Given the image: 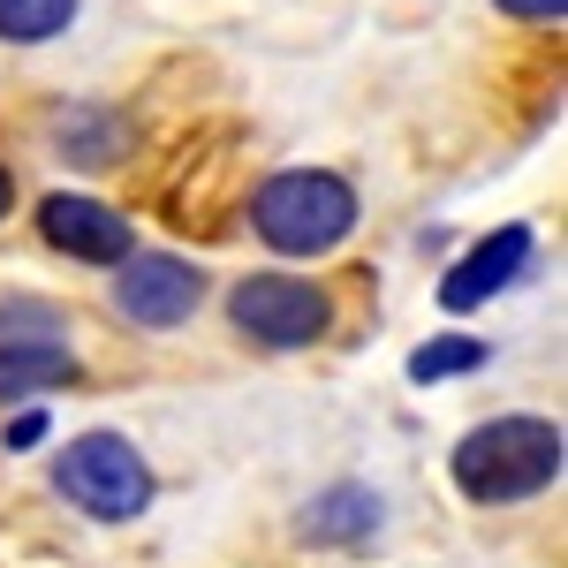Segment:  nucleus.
<instances>
[{
    "instance_id": "1",
    "label": "nucleus",
    "mask_w": 568,
    "mask_h": 568,
    "mask_svg": "<svg viewBox=\"0 0 568 568\" xmlns=\"http://www.w3.org/2000/svg\"><path fill=\"white\" fill-rule=\"evenodd\" d=\"M554 478H561V425H546V417H493L455 439V485L478 508L538 500Z\"/></svg>"
},
{
    "instance_id": "2",
    "label": "nucleus",
    "mask_w": 568,
    "mask_h": 568,
    "mask_svg": "<svg viewBox=\"0 0 568 568\" xmlns=\"http://www.w3.org/2000/svg\"><path fill=\"white\" fill-rule=\"evenodd\" d=\"M251 227H258L281 258H318V251L349 243L356 190L342 175H326V168H288V175L258 182V197H251Z\"/></svg>"
},
{
    "instance_id": "3",
    "label": "nucleus",
    "mask_w": 568,
    "mask_h": 568,
    "mask_svg": "<svg viewBox=\"0 0 568 568\" xmlns=\"http://www.w3.org/2000/svg\"><path fill=\"white\" fill-rule=\"evenodd\" d=\"M53 485L69 493V508H84L91 524H130L152 508V463L122 433H84L61 447Z\"/></svg>"
},
{
    "instance_id": "4",
    "label": "nucleus",
    "mask_w": 568,
    "mask_h": 568,
    "mask_svg": "<svg viewBox=\"0 0 568 568\" xmlns=\"http://www.w3.org/2000/svg\"><path fill=\"white\" fill-rule=\"evenodd\" d=\"M227 318H235V334H251L265 349H311L334 326V296L296 273H251V281H235Z\"/></svg>"
},
{
    "instance_id": "5",
    "label": "nucleus",
    "mask_w": 568,
    "mask_h": 568,
    "mask_svg": "<svg viewBox=\"0 0 568 568\" xmlns=\"http://www.w3.org/2000/svg\"><path fill=\"white\" fill-rule=\"evenodd\" d=\"M197 304H205V273L190 258H175V251H130L122 273H114V311H122L130 326L168 334V326H182Z\"/></svg>"
},
{
    "instance_id": "6",
    "label": "nucleus",
    "mask_w": 568,
    "mask_h": 568,
    "mask_svg": "<svg viewBox=\"0 0 568 568\" xmlns=\"http://www.w3.org/2000/svg\"><path fill=\"white\" fill-rule=\"evenodd\" d=\"M39 235L53 251H69V258L84 265H122L136 251L130 220L114 213V205H99V197H77V190H53L39 205Z\"/></svg>"
},
{
    "instance_id": "7",
    "label": "nucleus",
    "mask_w": 568,
    "mask_h": 568,
    "mask_svg": "<svg viewBox=\"0 0 568 568\" xmlns=\"http://www.w3.org/2000/svg\"><path fill=\"white\" fill-rule=\"evenodd\" d=\"M524 265H530V227H524V220H508V227L485 235L478 251L455 258V273L439 281V304H447V311H478V304H493Z\"/></svg>"
},
{
    "instance_id": "8",
    "label": "nucleus",
    "mask_w": 568,
    "mask_h": 568,
    "mask_svg": "<svg viewBox=\"0 0 568 568\" xmlns=\"http://www.w3.org/2000/svg\"><path fill=\"white\" fill-rule=\"evenodd\" d=\"M379 493L372 485H334V493H318L304 508V538L311 546H364L372 530H379Z\"/></svg>"
},
{
    "instance_id": "9",
    "label": "nucleus",
    "mask_w": 568,
    "mask_h": 568,
    "mask_svg": "<svg viewBox=\"0 0 568 568\" xmlns=\"http://www.w3.org/2000/svg\"><path fill=\"white\" fill-rule=\"evenodd\" d=\"M69 379H77V356L61 349V342H0V402L69 387Z\"/></svg>"
},
{
    "instance_id": "10",
    "label": "nucleus",
    "mask_w": 568,
    "mask_h": 568,
    "mask_svg": "<svg viewBox=\"0 0 568 568\" xmlns=\"http://www.w3.org/2000/svg\"><path fill=\"white\" fill-rule=\"evenodd\" d=\"M69 23H77V0H0V39L8 45L61 39Z\"/></svg>"
},
{
    "instance_id": "11",
    "label": "nucleus",
    "mask_w": 568,
    "mask_h": 568,
    "mask_svg": "<svg viewBox=\"0 0 568 568\" xmlns=\"http://www.w3.org/2000/svg\"><path fill=\"white\" fill-rule=\"evenodd\" d=\"M61 152H69L77 168H106V160L122 152V122H114V114L77 106V114H61Z\"/></svg>"
},
{
    "instance_id": "12",
    "label": "nucleus",
    "mask_w": 568,
    "mask_h": 568,
    "mask_svg": "<svg viewBox=\"0 0 568 568\" xmlns=\"http://www.w3.org/2000/svg\"><path fill=\"white\" fill-rule=\"evenodd\" d=\"M485 342L478 334H439V342H425V349L409 356V379H417V387H433V379H463V372H478L485 364Z\"/></svg>"
},
{
    "instance_id": "13",
    "label": "nucleus",
    "mask_w": 568,
    "mask_h": 568,
    "mask_svg": "<svg viewBox=\"0 0 568 568\" xmlns=\"http://www.w3.org/2000/svg\"><path fill=\"white\" fill-rule=\"evenodd\" d=\"M493 8H508V16H524V23H561L568 0H493Z\"/></svg>"
},
{
    "instance_id": "14",
    "label": "nucleus",
    "mask_w": 568,
    "mask_h": 568,
    "mask_svg": "<svg viewBox=\"0 0 568 568\" xmlns=\"http://www.w3.org/2000/svg\"><path fill=\"white\" fill-rule=\"evenodd\" d=\"M45 439V409H23L16 425H8V447H39Z\"/></svg>"
},
{
    "instance_id": "15",
    "label": "nucleus",
    "mask_w": 568,
    "mask_h": 568,
    "mask_svg": "<svg viewBox=\"0 0 568 568\" xmlns=\"http://www.w3.org/2000/svg\"><path fill=\"white\" fill-rule=\"evenodd\" d=\"M8 205H16V175L0 168V220H8Z\"/></svg>"
}]
</instances>
